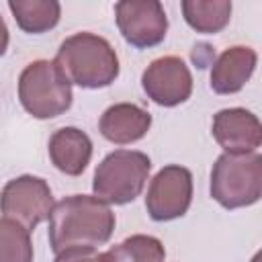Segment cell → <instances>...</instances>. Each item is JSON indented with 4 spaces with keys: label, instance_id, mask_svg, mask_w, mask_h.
Wrapping results in <instances>:
<instances>
[{
    "label": "cell",
    "instance_id": "obj_13",
    "mask_svg": "<svg viewBox=\"0 0 262 262\" xmlns=\"http://www.w3.org/2000/svg\"><path fill=\"white\" fill-rule=\"evenodd\" d=\"M47 149L53 166L68 176H80L92 158V141L78 127L57 129L51 135Z\"/></svg>",
    "mask_w": 262,
    "mask_h": 262
},
{
    "label": "cell",
    "instance_id": "obj_3",
    "mask_svg": "<svg viewBox=\"0 0 262 262\" xmlns=\"http://www.w3.org/2000/svg\"><path fill=\"white\" fill-rule=\"evenodd\" d=\"M72 84L51 59L31 61L18 76V100L35 119H53L72 106Z\"/></svg>",
    "mask_w": 262,
    "mask_h": 262
},
{
    "label": "cell",
    "instance_id": "obj_12",
    "mask_svg": "<svg viewBox=\"0 0 262 262\" xmlns=\"http://www.w3.org/2000/svg\"><path fill=\"white\" fill-rule=\"evenodd\" d=\"M149 127L151 115L133 102H117L108 106L98 121L102 137L117 145L139 141L149 131Z\"/></svg>",
    "mask_w": 262,
    "mask_h": 262
},
{
    "label": "cell",
    "instance_id": "obj_18",
    "mask_svg": "<svg viewBox=\"0 0 262 262\" xmlns=\"http://www.w3.org/2000/svg\"><path fill=\"white\" fill-rule=\"evenodd\" d=\"M53 262H102V252H96V250H66V252H59Z\"/></svg>",
    "mask_w": 262,
    "mask_h": 262
},
{
    "label": "cell",
    "instance_id": "obj_2",
    "mask_svg": "<svg viewBox=\"0 0 262 262\" xmlns=\"http://www.w3.org/2000/svg\"><path fill=\"white\" fill-rule=\"evenodd\" d=\"M53 61L70 84H78L80 88H104L119 76V57L113 45L88 31L63 39Z\"/></svg>",
    "mask_w": 262,
    "mask_h": 262
},
{
    "label": "cell",
    "instance_id": "obj_10",
    "mask_svg": "<svg viewBox=\"0 0 262 262\" xmlns=\"http://www.w3.org/2000/svg\"><path fill=\"white\" fill-rule=\"evenodd\" d=\"M211 131L215 141L223 147V154H254L262 143L258 117L242 106L219 111L213 117Z\"/></svg>",
    "mask_w": 262,
    "mask_h": 262
},
{
    "label": "cell",
    "instance_id": "obj_9",
    "mask_svg": "<svg viewBox=\"0 0 262 262\" xmlns=\"http://www.w3.org/2000/svg\"><path fill=\"white\" fill-rule=\"evenodd\" d=\"M141 86L147 98L160 106H176L190 98L192 76L184 59L164 55L154 59L141 74Z\"/></svg>",
    "mask_w": 262,
    "mask_h": 262
},
{
    "label": "cell",
    "instance_id": "obj_4",
    "mask_svg": "<svg viewBox=\"0 0 262 262\" xmlns=\"http://www.w3.org/2000/svg\"><path fill=\"white\" fill-rule=\"evenodd\" d=\"M262 156L221 154L211 170V196L225 209H242L260 201Z\"/></svg>",
    "mask_w": 262,
    "mask_h": 262
},
{
    "label": "cell",
    "instance_id": "obj_15",
    "mask_svg": "<svg viewBox=\"0 0 262 262\" xmlns=\"http://www.w3.org/2000/svg\"><path fill=\"white\" fill-rule=\"evenodd\" d=\"M180 6L188 27L205 35L223 31L231 18L229 0H182Z\"/></svg>",
    "mask_w": 262,
    "mask_h": 262
},
{
    "label": "cell",
    "instance_id": "obj_1",
    "mask_svg": "<svg viewBox=\"0 0 262 262\" xmlns=\"http://www.w3.org/2000/svg\"><path fill=\"white\" fill-rule=\"evenodd\" d=\"M115 231L111 207L90 194H72L53 205L49 213V246L55 254L66 250H96Z\"/></svg>",
    "mask_w": 262,
    "mask_h": 262
},
{
    "label": "cell",
    "instance_id": "obj_19",
    "mask_svg": "<svg viewBox=\"0 0 262 262\" xmlns=\"http://www.w3.org/2000/svg\"><path fill=\"white\" fill-rule=\"evenodd\" d=\"M6 47H8V29H6L4 18L0 16V57L6 53Z\"/></svg>",
    "mask_w": 262,
    "mask_h": 262
},
{
    "label": "cell",
    "instance_id": "obj_14",
    "mask_svg": "<svg viewBox=\"0 0 262 262\" xmlns=\"http://www.w3.org/2000/svg\"><path fill=\"white\" fill-rule=\"evenodd\" d=\"M8 8L16 25L31 35L51 31L61 16V6L57 0H10Z\"/></svg>",
    "mask_w": 262,
    "mask_h": 262
},
{
    "label": "cell",
    "instance_id": "obj_16",
    "mask_svg": "<svg viewBox=\"0 0 262 262\" xmlns=\"http://www.w3.org/2000/svg\"><path fill=\"white\" fill-rule=\"evenodd\" d=\"M166 248L154 235L135 233L102 252V262H164Z\"/></svg>",
    "mask_w": 262,
    "mask_h": 262
},
{
    "label": "cell",
    "instance_id": "obj_11",
    "mask_svg": "<svg viewBox=\"0 0 262 262\" xmlns=\"http://www.w3.org/2000/svg\"><path fill=\"white\" fill-rule=\"evenodd\" d=\"M258 63V55L248 45L227 47L211 68V88L217 94H235L252 78Z\"/></svg>",
    "mask_w": 262,
    "mask_h": 262
},
{
    "label": "cell",
    "instance_id": "obj_17",
    "mask_svg": "<svg viewBox=\"0 0 262 262\" xmlns=\"http://www.w3.org/2000/svg\"><path fill=\"white\" fill-rule=\"evenodd\" d=\"M0 262H33L31 231L6 217L0 219Z\"/></svg>",
    "mask_w": 262,
    "mask_h": 262
},
{
    "label": "cell",
    "instance_id": "obj_8",
    "mask_svg": "<svg viewBox=\"0 0 262 262\" xmlns=\"http://www.w3.org/2000/svg\"><path fill=\"white\" fill-rule=\"evenodd\" d=\"M115 18L123 39L137 47L149 49L166 39L168 16L158 0H123L115 4Z\"/></svg>",
    "mask_w": 262,
    "mask_h": 262
},
{
    "label": "cell",
    "instance_id": "obj_5",
    "mask_svg": "<svg viewBox=\"0 0 262 262\" xmlns=\"http://www.w3.org/2000/svg\"><path fill=\"white\" fill-rule=\"evenodd\" d=\"M151 170V160L143 151L115 149L96 168L92 178L94 196L106 205H127L135 201Z\"/></svg>",
    "mask_w": 262,
    "mask_h": 262
},
{
    "label": "cell",
    "instance_id": "obj_7",
    "mask_svg": "<svg viewBox=\"0 0 262 262\" xmlns=\"http://www.w3.org/2000/svg\"><path fill=\"white\" fill-rule=\"evenodd\" d=\"M192 203V174L188 168L164 166L149 182L145 209L154 221H172L182 217Z\"/></svg>",
    "mask_w": 262,
    "mask_h": 262
},
{
    "label": "cell",
    "instance_id": "obj_6",
    "mask_svg": "<svg viewBox=\"0 0 262 262\" xmlns=\"http://www.w3.org/2000/svg\"><path fill=\"white\" fill-rule=\"evenodd\" d=\"M53 194L47 180L39 176H18L4 184L0 192V213L33 231L41 221L49 219Z\"/></svg>",
    "mask_w": 262,
    "mask_h": 262
}]
</instances>
